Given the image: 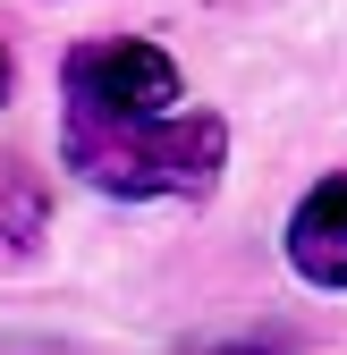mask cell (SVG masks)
<instances>
[{
    "mask_svg": "<svg viewBox=\"0 0 347 355\" xmlns=\"http://www.w3.org/2000/svg\"><path fill=\"white\" fill-rule=\"evenodd\" d=\"M0 102H9V51H0Z\"/></svg>",
    "mask_w": 347,
    "mask_h": 355,
    "instance_id": "obj_4",
    "label": "cell"
},
{
    "mask_svg": "<svg viewBox=\"0 0 347 355\" xmlns=\"http://www.w3.org/2000/svg\"><path fill=\"white\" fill-rule=\"evenodd\" d=\"M60 144L68 169L102 195H212V178L229 161V127L195 110H153V119H94V110H60Z\"/></svg>",
    "mask_w": 347,
    "mask_h": 355,
    "instance_id": "obj_1",
    "label": "cell"
},
{
    "mask_svg": "<svg viewBox=\"0 0 347 355\" xmlns=\"http://www.w3.org/2000/svg\"><path fill=\"white\" fill-rule=\"evenodd\" d=\"M288 262L314 288H347V178H322V187L296 203V220H288Z\"/></svg>",
    "mask_w": 347,
    "mask_h": 355,
    "instance_id": "obj_3",
    "label": "cell"
},
{
    "mask_svg": "<svg viewBox=\"0 0 347 355\" xmlns=\"http://www.w3.org/2000/svg\"><path fill=\"white\" fill-rule=\"evenodd\" d=\"M60 94L68 110H94V119H153L178 102V68H169V51H153V42H85V51H68L60 68Z\"/></svg>",
    "mask_w": 347,
    "mask_h": 355,
    "instance_id": "obj_2",
    "label": "cell"
}]
</instances>
